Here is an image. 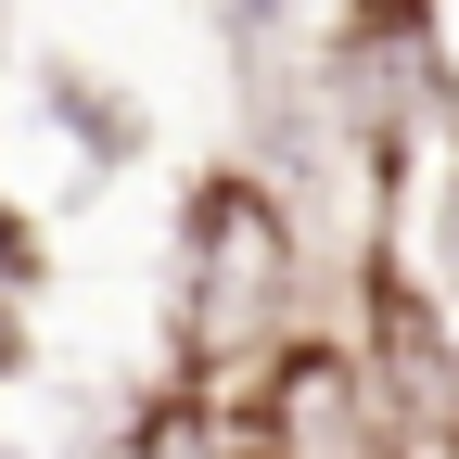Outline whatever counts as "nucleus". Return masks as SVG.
<instances>
[{"instance_id":"f257e3e1","label":"nucleus","mask_w":459,"mask_h":459,"mask_svg":"<svg viewBox=\"0 0 459 459\" xmlns=\"http://www.w3.org/2000/svg\"><path fill=\"white\" fill-rule=\"evenodd\" d=\"M281 294H294V230H281V204L255 179H217L192 204V281H179V358H192V383L243 370L268 344V319H281Z\"/></svg>"},{"instance_id":"7ed1b4c3","label":"nucleus","mask_w":459,"mask_h":459,"mask_svg":"<svg viewBox=\"0 0 459 459\" xmlns=\"http://www.w3.org/2000/svg\"><path fill=\"white\" fill-rule=\"evenodd\" d=\"M370 383H383V409H395V446L434 459L459 434V344L434 332V307L409 294V281H370Z\"/></svg>"},{"instance_id":"f03ea898","label":"nucleus","mask_w":459,"mask_h":459,"mask_svg":"<svg viewBox=\"0 0 459 459\" xmlns=\"http://www.w3.org/2000/svg\"><path fill=\"white\" fill-rule=\"evenodd\" d=\"M243 434H255V459H409L370 358H344V344H294V358L255 383Z\"/></svg>"}]
</instances>
